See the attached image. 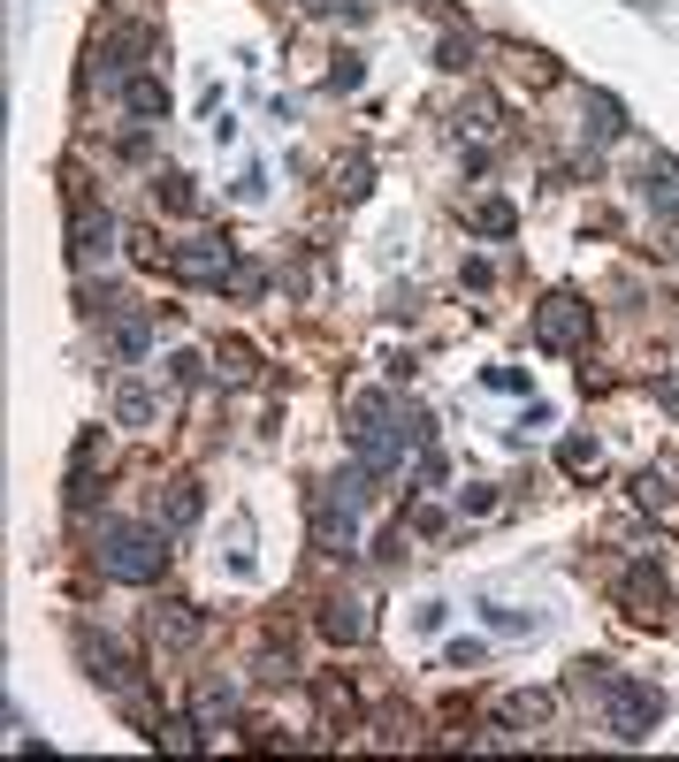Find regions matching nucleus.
<instances>
[{
	"instance_id": "nucleus-11",
	"label": "nucleus",
	"mask_w": 679,
	"mask_h": 762,
	"mask_svg": "<svg viewBox=\"0 0 679 762\" xmlns=\"http://www.w3.org/2000/svg\"><path fill=\"white\" fill-rule=\"evenodd\" d=\"M100 451H107V435H100V428H84V435H77V451H69V511H84V503L100 496Z\"/></svg>"
},
{
	"instance_id": "nucleus-17",
	"label": "nucleus",
	"mask_w": 679,
	"mask_h": 762,
	"mask_svg": "<svg viewBox=\"0 0 679 762\" xmlns=\"http://www.w3.org/2000/svg\"><path fill=\"white\" fill-rule=\"evenodd\" d=\"M634 503L665 519V511H672V503H679V480H672V473H665V465H649V473H634Z\"/></svg>"
},
{
	"instance_id": "nucleus-6",
	"label": "nucleus",
	"mask_w": 679,
	"mask_h": 762,
	"mask_svg": "<svg viewBox=\"0 0 679 762\" xmlns=\"http://www.w3.org/2000/svg\"><path fill=\"white\" fill-rule=\"evenodd\" d=\"M619 610L634 617V625H672V588H665V572L657 565H626V580H619Z\"/></svg>"
},
{
	"instance_id": "nucleus-29",
	"label": "nucleus",
	"mask_w": 679,
	"mask_h": 762,
	"mask_svg": "<svg viewBox=\"0 0 679 762\" xmlns=\"http://www.w3.org/2000/svg\"><path fill=\"white\" fill-rule=\"evenodd\" d=\"M443 69L466 77V69H474V46H466V38H443Z\"/></svg>"
},
{
	"instance_id": "nucleus-13",
	"label": "nucleus",
	"mask_w": 679,
	"mask_h": 762,
	"mask_svg": "<svg viewBox=\"0 0 679 762\" xmlns=\"http://www.w3.org/2000/svg\"><path fill=\"white\" fill-rule=\"evenodd\" d=\"M550 717H557V694H550V686H519V694L497 702V725H511V732H534V725H550Z\"/></svg>"
},
{
	"instance_id": "nucleus-21",
	"label": "nucleus",
	"mask_w": 679,
	"mask_h": 762,
	"mask_svg": "<svg viewBox=\"0 0 679 762\" xmlns=\"http://www.w3.org/2000/svg\"><path fill=\"white\" fill-rule=\"evenodd\" d=\"M161 519H169L176 534L199 526V488H191V480H169V488H161Z\"/></svg>"
},
{
	"instance_id": "nucleus-16",
	"label": "nucleus",
	"mask_w": 679,
	"mask_h": 762,
	"mask_svg": "<svg viewBox=\"0 0 679 762\" xmlns=\"http://www.w3.org/2000/svg\"><path fill=\"white\" fill-rule=\"evenodd\" d=\"M115 420H123V428H154V420H161V397H154L146 382H123V389H115Z\"/></svg>"
},
{
	"instance_id": "nucleus-20",
	"label": "nucleus",
	"mask_w": 679,
	"mask_h": 762,
	"mask_svg": "<svg viewBox=\"0 0 679 762\" xmlns=\"http://www.w3.org/2000/svg\"><path fill=\"white\" fill-rule=\"evenodd\" d=\"M619 130H626V107H619L611 92H588V138H596V146H611Z\"/></svg>"
},
{
	"instance_id": "nucleus-12",
	"label": "nucleus",
	"mask_w": 679,
	"mask_h": 762,
	"mask_svg": "<svg viewBox=\"0 0 679 762\" xmlns=\"http://www.w3.org/2000/svg\"><path fill=\"white\" fill-rule=\"evenodd\" d=\"M115 237H123L115 214H77V229H69V260H77V268H100V260L115 252Z\"/></svg>"
},
{
	"instance_id": "nucleus-18",
	"label": "nucleus",
	"mask_w": 679,
	"mask_h": 762,
	"mask_svg": "<svg viewBox=\"0 0 679 762\" xmlns=\"http://www.w3.org/2000/svg\"><path fill=\"white\" fill-rule=\"evenodd\" d=\"M146 633H154L161 648H183V640L199 633V617H191V610H183V603H161V610H154V617H146Z\"/></svg>"
},
{
	"instance_id": "nucleus-22",
	"label": "nucleus",
	"mask_w": 679,
	"mask_h": 762,
	"mask_svg": "<svg viewBox=\"0 0 679 762\" xmlns=\"http://www.w3.org/2000/svg\"><path fill=\"white\" fill-rule=\"evenodd\" d=\"M474 229H482V237H511V229H519L511 198H482V206H474Z\"/></svg>"
},
{
	"instance_id": "nucleus-25",
	"label": "nucleus",
	"mask_w": 679,
	"mask_h": 762,
	"mask_svg": "<svg viewBox=\"0 0 679 762\" xmlns=\"http://www.w3.org/2000/svg\"><path fill=\"white\" fill-rule=\"evenodd\" d=\"M154 740H161V748H206V725H199V717H169Z\"/></svg>"
},
{
	"instance_id": "nucleus-10",
	"label": "nucleus",
	"mask_w": 679,
	"mask_h": 762,
	"mask_svg": "<svg viewBox=\"0 0 679 762\" xmlns=\"http://www.w3.org/2000/svg\"><path fill=\"white\" fill-rule=\"evenodd\" d=\"M642 206H649L657 221H679V160L672 152H649V160H642Z\"/></svg>"
},
{
	"instance_id": "nucleus-5",
	"label": "nucleus",
	"mask_w": 679,
	"mask_h": 762,
	"mask_svg": "<svg viewBox=\"0 0 679 762\" xmlns=\"http://www.w3.org/2000/svg\"><path fill=\"white\" fill-rule=\"evenodd\" d=\"M588 328H596V305L573 298V291H550V298L534 305V343L542 351H580Z\"/></svg>"
},
{
	"instance_id": "nucleus-14",
	"label": "nucleus",
	"mask_w": 679,
	"mask_h": 762,
	"mask_svg": "<svg viewBox=\"0 0 679 762\" xmlns=\"http://www.w3.org/2000/svg\"><path fill=\"white\" fill-rule=\"evenodd\" d=\"M321 633H329L337 648L366 640V633H374V603H366V595H337V603L321 610Z\"/></svg>"
},
{
	"instance_id": "nucleus-23",
	"label": "nucleus",
	"mask_w": 679,
	"mask_h": 762,
	"mask_svg": "<svg viewBox=\"0 0 679 762\" xmlns=\"http://www.w3.org/2000/svg\"><path fill=\"white\" fill-rule=\"evenodd\" d=\"M557 465H565V473H596V465H603V451H596L588 435H565V443H557Z\"/></svg>"
},
{
	"instance_id": "nucleus-27",
	"label": "nucleus",
	"mask_w": 679,
	"mask_h": 762,
	"mask_svg": "<svg viewBox=\"0 0 679 762\" xmlns=\"http://www.w3.org/2000/svg\"><path fill=\"white\" fill-rule=\"evenodd\" d=\"M161 206H169V214H191V206H199L191 175H161Z\"/></svg>"
},
{
	"instance_id": "nucleus-3",
	"label": "nucleus",
	"mask_w": 679,
	"mask_h": 762,
	"mask_svg": "<svg viewBox=\"0 0 679 762\" xmlns=\"http://www.w3.org/2000/svg\"><path fill=\"white\" fill-rule=\"evenodd\" d=\"M366 488H374V473H366V465H351V473H337V480H321V488H314V549H321V557H351V549H359Z\"/></svg>"
},
{
	"instance_id": "nucleus-4",
	"label": "nucleus",
	"mask_w": 679,
	"mask_h": 762,
	"mask_svg": "<svg viewBox=\"0 0 679 762\" xmlns=\"http://www.w3.org/2000/svg\"><path fill=\"white\" fill-rule=\"evenodd\" d=\"M351 420H359V428H351V465H366L374 480H389V473H397V457H405V443H412V435H405V420L389 412V397H382V389H359V397H351Z\"/></svg>"
},
{
	"instance_id": "nucleus-24",
	"label": "nucleus",
	"mask_w": 679,
	"mask_h": 762,
	"mask_svg": "<svg viewBox=\"0 0 679 762\" xmlns=\"http://www.w3.org/2000/svg\"><path fill=\"white\" fill-rule=\"evenodd\" d=\"M252 366H260V359H252V343H222V382H229V389H245V382H252Z\"/></svg>"
},
{
	"instance_id": "nucleus-26",
	"label": "nucleus",
	"mask_w": 679,
	"mask_h": 762,
	"mask_svg": "<svg viewBox=\"0 0 679 762\" xmlns=\"http://www.w3.org/2000/svg\"><path fill=\"white\" fill-rule=\"evenodd\" d=\"M489 511H497V488H489V480L459 488V519H489Z\"/></svg>"
},
{
	"instance_id": "nucleus-30",
	"label": "nucleus",
	"mask_w": 679,
	"mask_h": 762,
	"mask_svg": "<svg viewBox=\"0 0 679 762\" xmlns=\"http://www.w3.org/2000/svg\"><path fill=\"white\" fill-rule=\"evenodd\" d=\"M359 77H366V61H359V54H343V61H337V77H329V92H351Z\"/></svg>"
},
{
	"instance_id": "nucleus-32",
	"label": "nucleus",
	"mask_w": 679,
	"mask_h": 762,
	"mask_svg": "<svg viewBox=\"0 0 679 762\" xmlns=\"http://www.w3.org/2000/svg\"><path fill=\"white\" fill-rule=\"evenodd\" d=\"M657 405H672V412H679V374H665V382H657Z\"/></svg>"
},
{
	"instance_id": "nucleus-8",
	"label": "nucleus",
	"mask_w": 679,
	"mask_h": 762,
	"mask_svg": "<svg viewBox=\"0 0 679 762\" xmlns=\"http://www.w3.org/2000/svg\"><path fill=\"white\" fill-rule=\"evenodd\" d=\"M107 351H115V366H138L154 351V312L131 298H107Z\"/></svg>"
},
{
	"instance_id": "nucleus-2",
	"label": "nucleus",
	"mask_w": 679,
	"mask_h": 762,
	"mask_svg": "<svg viewBox=\"0 0 679 762\" xmlns=\"http://www.w3.org/2000/svg\"><path fill=\"white\" fill-rule=\"evenodd\" d=\"M92 565L123 588H154L169 572V534L161 526H138V519H107L100 542H92Z\"/></svg>"
},
{
	"instance_id": "nucleus-9",
	"label": "nucleus",
	"mask_w": 679,
	"mask_h": 762,
	"mask_svg": "<svg viewBox=\"0 0 679 762\" xmlns=\"http://www.w3.org/2000/svg\"><path fill=\"white\" fill-rule=\"evenodd\" d=\"M77 648H84V663H92V679H100L107 694H131V686H138V663H131L107 633H92V625H84V633H77Z\"/></svg>"
},
{
	"instance_id": "nucleus-1",
	"label": "nucleus",
	"mask_w": 679,
	"mask_h": 762,
	"mask_svg": "<svg viewBox=\"0 0 679 762\" xmlns=\"http://www.w3.org/2000/svg\"><path fill=\"white\" fill-rule=\"evenodd\" d=\"M573 686L611 709V732H619L626 748H642V740L657 732V717H665V694H657L649 679H626L619 663H573Z\"/></svg>"
},
{
	"instance_id": "nucleus-15",
	"label": "nucleus",
	"mask_w": 679,
	"mask_h": 762,
	"mask_svg": "<svg viewBox=\"0 0 679 762\" xmlns=\"http://www.w3.org/2000/svg\"><path fill=\"white\" fill-rule=\"evenodd\" d=\"M191 717H199L206 732H229V717H237V686H229V679H199V694H191Z\"/></svg>"
},
{
	"instance_id": "nucleus-7",
	"label": "nucleus",
	"mask_w": 679,
	"mask_h": 762,
	"mask_svg": "<svg viewBox=\"0 0 679 762\" xmlns=\"http://www.w3.org/2000/svg\"><path fill=\"white\" fill-rule=\"evenodd\" d=\"M169 275L176 283H222V291H229L237 252H229V237H191V244H176L169 252Z\"/></svg>"
},
{
	"instance_id": "nucleus-19",
	"label": "nucleus",
	"mask_w": 679,
	"mask_h": 762,
	"mask_svg": "<svg viewBox=\"0 0 679 762\" xmlns=\"http://www.w3.org/2000/svg\"><path fill=\"white\" fill-rule=\"evenodd\" d=\"M123 107L131 115H169V84L161 77H123Z\"/></svg>"
},
{
	"instance_id": "nucleus-31",
	"label": "nucleus",
	"mask_w": 679,
	"mask_h": 762,
	"mask_svg": "<svg viewBox=\"0 0 679 762\" xmlns=\"http://www.w3.org/2000/svg\"><path fill=\"white\" fill-rule=\"evenodd\" d=\"M489 389H505V397H519V389H527V374H519V366H489Z\"/></svg>"
},
{
	"instance_id": "nucleus-28",
	"label": "nucleus",
	"mask_w": 679,
	"mask_h": 762,
	"mask_svg": "<svg viewBox=\"0 0 679 762\" xmlns=\"http://www.w3.org/2000/svg\"><path fill=\"white\" fill-rule=\"evenodd\" d=\"M443 663H451V671H482V663H489V648H482V640H451V648H443Z\"/></svg>"
}]
</instances>
